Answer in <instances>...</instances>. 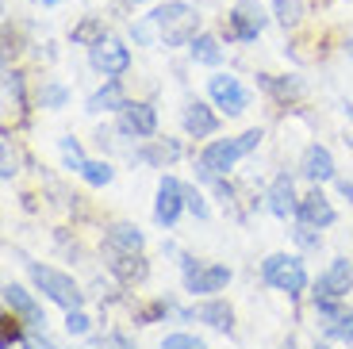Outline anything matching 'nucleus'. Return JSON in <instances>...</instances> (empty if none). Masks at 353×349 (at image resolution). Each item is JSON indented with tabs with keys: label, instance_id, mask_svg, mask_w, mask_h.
<instances>
[{
	"label": "nucleus",
	"instance_id": "obj_1",
	"mask_svg": "<svg viewBox=\"0 0 353 349\" xmlns=\"http://www.w3.org/2000/svg\"><path fill=\"white\" fill-rule=\"evenodd\" d=\"M265 131L261 127H250V131H242L239 139H212L208 146L200 150V161H196V177L200 181H212V177H227L230 169L239 166V157L254 154L257 146H261Z\"/></svg>",
	"mask_w": 353,
	"mask_h": 349
},
{
	"label": "nucleus",
	"instance_id": "obj_2",
	"mask_svg": "<svg viewBox=\"0 0 353 349\" xmlns=\"http://www.w3.org/2000/svg\"><path fill=\"white\" fill-rule=\"evenodd\" d=\"M150 23L165 46H192V39L200 35V12L185 0L161 4L158 12H150Z\"/></svg>",
	"mask_w": 353,
	"mask_h": 349
},
{
	"label": "nucleus",
	"instance_id": "obj_3",
	"mask_svg": "<svg viewBox=\"0 0 353 349\" xmlns=\"http://www.w3.org/2000/svg\"><path fill=\"white\" fill-rule=\"evenodd\" d=\"M261 280L284 296H300L307 288V269L296 253H269L261 261Z\"/></svg>",
	"mask_w": 353,
	"mask_h": 349
},
{
	"label": "nucleus",
	"instance_id": "obj_4",
	"mask_svg": "<svg viewBox=\"0 0 353 349\" xmlns=\"http://www.w3.org/2000/svg\"><path fill=\"white\" fill-rule=\"evenodd\" d=\"M27 272H31V280H35V288L46 292V299L58 307H65V311H73V307L85 303V292L77 288V280L65 277V272L50 269V265H39V261H27Z\"/></svg>",
	"mask_w": 353,
	"mask_h": 349
},
{
	"label": "nucleus",
	"instance_id": "obj_5",
	"mask_svg": "<svg viewBox=\"0 0 353 349\" xmlns=\"http://www.w3.org/2000/svg\"><path fill=\"white\" fill-rule=\"evenodd\" d=\"M185 208H188V203H185V184L176 181V177H161L158 200H154V223L165 227V230H173Z\"/></svg>",
	"mask_w": 353,
	"mask_h": 349
},
{
	"label": "nucleus",
	"instance_id": "obj_6",
	"mask_svg": "<svg viewBox=\"0 0 353 349\" xmlns=\"http://www.w3.org/2000/svg\"><path fill=\"white\" fill-rule=\"evenodd\" d=\"M261 31H265L261 4H257V0H239V4H234V12H230V19H227V35L239 39V43H254Z\"/></svg>",
	"mask_w": 353,
	"mask_h": 349
},
{
	"label": "nucleus",
	"instance_id": "obj_7",
	"mask_svg": "<svg viewBox=\"0 0 353 349\" xmlns=\"http://www.w3.org/2000/svg\"><path fill=\"white\" fill-rule=\"evenodd\" d=\"M208 92H212L215 108H223L227 115H242L250 108V92L242 88V81L230 77V73H215V77L208 81Z\"/></svg>",
	"mask_w": 353,
	"mask_h": 349
},
{
	"label": "nucleus",
	"instance_id": "obj_8",
	"mask_svg": "<svg viewBox=\"0 0 353 349\" xmlns=\"http://www.w3.org/2000/svg\"><path fill=\"white\" fill-rule=\"evenodd\" d=\"M88 61H92V70L104 73V77H119V73L131 70V50H127L119 39H104V43L88 46Z\"/></svg>",
	"mask_w": 353,
	"mask_h": 349
},
{
	"label": "nucleus",
	"instance_id": "obj_9",
	"mask_svg": "<svg viewBox=\"0 0 353 349\" xmlns=\"http://www.w3.org/2000/svg\"><path fill=\"white\" fill-rule=\"evenodd\" d=\"M353 292V265L350 257H334L327 272L315 280V299H345Z\"/></svg>",
	"mask_w": 353,
	"mask_h": 349
},
{
	"label": "nucleus",
	"instance_id": "obj_10",
	"mask_svg": "<svg viewBox=\"0 0 353 349\" xmlns=\"http://www.w3.org/2000/svg\"><path fill=\"white\" fill-rule=\"evenodd\" d=\"M4 307H8L12 315H19V319H23L27 326H39V330H43L46 326V315H43V307H39V299L31 296V292L23 288V284H4Z\"/></svg>",
	"mask_w": 353,
	"mask_h": 349
},
{
	"label": "nucleus",
	"instance_id": "obj_11",
	"mask_svg": "<svg viewBox=\"0 0 353 349\" xmlns=\"http://www.w3.org/2000/svg\"><path fill=\"white\" fill-rule=\"evenodd\" d=\"M334 219H338L334 203H330L327 196L319 192V184H315V192H307V196L300 200L296 223H307V227H315V230H327V227H334Z\"/></svg>",
	"mask_w": 353,
	"mask_h": 349
},
{
	"label": "nucleus",
	"instance_id": "obj_12",
	"mask_svg": "<svg viewBox=\"0 0 353 349\" xmlns=\"http://www.w3.org/2000/svg\"><path fill=\"white\" fill-rule=\"evenodd\" d=\"M119 131L134 134V139H154V131H158V112H154V104H131L127 100V108L119 112Z\"/></svg>",
	"mask_w": 353,
	"mask_h": 349
},
{
	"label": "nucleus",
	"instance_id": "obj_13",
	"mask_svg": "<svg viewBox=\"0 0 353 349\" xmlns=\"http://www.w3.org/2000/svg\"><path fill=\"white\" fill-rule=\"evenodd\" d=\"M230 284V269L227 265H200L196 272L185 277V292L188 296H215Z\"/></svg>",
	"mask_w": 353,
	"mask_h": 349
},
{
	"label": "nucleus",
	"instance_id": "obj_14",
	"mask_svg": "<svg viewBox=\"0 0 353 349\" xmlns=\"http://www.w3.org/2000/svg\"><path fill=\"white\" fill-rule=\"evenodd\" d=\"M300 173L307 177L311 184H327V181H334V154H330L327 146H319V142H311L307 150H303V157H300Z\"/></svg>",
	"mask_w": 353,
	"mask_h": 349
},
{
	"label": "nucleus",
	"instance_id": "obj_15",
	"mask_svg": "<svg viewBox=\"0 0 353 349\" xmlns=\"http://www.w3.org/2000/svg\"><path fill=\"white\" fill-rule=\"evenodd\" d=\"M265 208L273 211L276 219H288L300 211V196H296V184H292L288 173H281L273 184H269V192H265Z\"/></svg>",
	"mask_w": 353,
	"mask_h": 349
},
{
	"label": "nucleus",
	"instance_id": "obj_16",
	"mask_svg": "<svg viewBox=\"0 0 353 349\" xmlns=\"http://www.w3.org/2000/svg\"><path fill=\"white\" fill-rule=\"evenodd\" d=\"M181 127H185V134H192V139H212V134L219 131V119H215V112L208 104L192 100V104H185V112H181Z\"/></svg>",
	"mask_w": 353,
	"mask_h": 349
},
{
	"label": "nucleus",
	"instance_id": "obj_17",
	"mask_svg": "<svg viewBox=\"0 0 353 349\" xmlns=\"http://www.w3.org/2000/svg\"><path fill=\"white\" fill-rule=\"evenodd\" d=\"M142 246H146V238L134 223H115L104 235V253H142Z\"/></svg>",
	"mask_w": 353,
	"mask_h": 349
},
{
	"label": "nucleus",
	"instance_id": "obj_18",
	"mask_svg": "<svg viewBox=\"0 0 353 349\" xmlns=\"http://www.w3.org/2000/svg\"><path fill=\"white\" fill-rule=\"evenodd\" d=\"M108 269L123 280V284H139V280L150 277V265H146L142 253H108Z\"/></svg>",
	"mask_w": 353,
	"mask_h": 349
},
{
	"label": "nucleus",
	"instance_id": "obj_19",
	"mask_svg": "<svg viewBox=\"0 0 353 349\" xmlns=\"http://www.w3.org/2000/svg\"><path fill=\"white\" fill-rule=\"evenodd\" d=\"M185 319L208 323L212 330H230V326H234V311H230V303H223V299H208V303H196L192 311L185 315Z\"/></svg>",
	"mask_w": 353,
	"mask_h": 349
},
{
	"label": "nucleus",
	"instance_id": "obj_20",
	"mask_svg": "<svg viewBox=\"0 0 353 349\" xmlns=\"http://www.w3.org/2000/svg\"><path fill=\"white\" fill-rule=\"evenodd\" d=\"M123 108H127L123 85H119L115 77H108V85H104V88H97V92L88 97L85 112H88V115H100V112H123Z\"/></svg>",
	"mask_w": 353,
	"mask_h": 349
},
{
	"label": "nucleus",
	"instance_id": "obj_21",
	"mask_svg": "<svg viewBox=\"0 0 353 349\" xmlns=\"http://www.w3.org/2000/svg\"><path fill=\"white\" fill-rule=\"evenodd\" d=\"M139 161H146V166H165V161H176L181 157V142H154V146L139 150Z\"/></svg>",
	"mask_w": 353,
	"mask_h": 349
},
{
	"label": "nucleus",
	"instance_id": "obj_22",
	"mask_svg": "<svg viewBox=\"0 0 353 349\" xmlns=\"http://www.w3.org/2000/svg\"><path fill=\"white\" fill-rule=\"evenodd\" d=\"M188 50H192V61H200V66H219L223 61V46L212 35H196Z\"/></svg>",
	"mask_w": 353,
	"mask_h": 349
},
{
	"label": "nucleus",
	"instance_id": "obj_23",
	"mask_svg": "<svg viewBox=\"0 0 353 349\" xmlns=\"http://www.w3.org/2000/svg\"><path fill=\"white\" fill-rule=\"evenodd\" d=\"M261 88H265V92H273L276 100H296L303 92V85L296 77H281V81H276V77H269V73H261Z\"/></svg>",
	"mask_w": 353,
	"mask_h": 349
},
{
	"label": "nucleus",
	"instance_id": "obj_24",
	"mask_svg": "<svg viewBox=\"0 0 353 349\" xmlns=\"http://www.w3.org/2000/svg\"><path fill=\"white\" fill-rule=\"evenodd\" d=\"M104 39H108L104 35V23H100L97 16H88L81 27H73V43H77V46H97V43H104Z\"/></svg>",
	"mask_w": 353,
	"mask_h": 349
},
{
	"label": "nucleus",
	"instance_id": "obj_25",
	"mask_svg": "<svg viewBox=\"0 0 353 349\" xmlns=\"http://www.w3.org/2000/svg\"><path fill=\"white\" fill-rule=\"evenodd\" d=\"M81 181L92 184V188H104V184L115 181V169L108 166V161H88V166L81 169Z\"/></svg>",
	"mask_w": 353,
	"mask_h": 349
},
{
	"label": "nucleus",
	"instance_id": "obj_26",
	"mask_svg": "<svg viewBox=\"0 0 353 349\" xmlns=\"http://www.w3.org/2000/svg\"><path fill=\"white\" fill-rule=\"evenodd\" d=\"M273 16L284 27H296L303 19V0H273Z\"/></svg>",
	"mask_w": 353,
	"mask_h": 349
},
{
	"label": "nucleus",
	"instance_id": "obj_27",
	"mask_svg": "<svg viewBox=\"0 0 353 349\" xmlns=\"http://www.w3.org/2000/svg\"><path fill=\"white\" fill-rule=\"evenodd\" d=\"M58 146H62V161H65V169L81 173V169L88 166V157H85V150H81V142H77V139H62Z\"/></svg>",
	"mask_w": 353,
	"mask_h": 349
},
{
	"label": "nucleus",
	"instance_id": "obj_28",
	"mask_svg": "<svg viewBox=\"0 0 353 349\" xmlns=\"http://www.w3.org/2000/svg\"><path fill=\"white\" fill-rule=\"evenodd\" d=\"M39 100H43V108H65V104H70V88L58 85V81H50V85H43Z\"/></svg>",
	"mask_w": 353,
	"mask_h": 349
},
{
	"label": "nucleus",
	"instance_id": "obj_29",
	"mask_svg": "<svg viewBox=\"0 0 353 349\" xmlns=\"http://www.w3.org/2000/svg\"><path fill=\"white\" fill-rule=\"evenodd\" d=\"M65 330H70V338H85L92 330V323H88V315L81 307H73V311H65Z\"/></svg>",
	"mask_w": 353,
	"mask_h": 349
},
{
	"label": "nucleus",
	"instance_id": "obj_30",
	"mask_svg": "<svg viewBox=\"0 0 353 349\" xmlns=\"http://www.w3.org/2000/svg\"><path fill=\"white\" fill-rule=\"evenodd\" d=\"M161 349H208L196 334H185V330H176V334H165V341H161Z\"/></svg>",
	"mask_w": 353,
	"mask_h": 349
},
{
	"label": "nucleus",
	"instance_id": "obj_31",
	"mask_svg": "<svg viewBox=\"0 0 353 349\" xmlns=\"http://www.w3.org/2000/svg\"><path fill=\"white\" fill-rule=\"evenodd\" d=\"M4 97L23 104V77H19L16 70H4Z\"/></svg>",
	"mask_w": 353,
	"mask_h": 349
},
{
	"label": "nucleus",
	"instance_id": "obj_32",
	"mask_svg": "<svg viewBox=\"0 0 353 349\" xmlns=\"http://www.w3.org/2000/svg\"><path fill=\"white\" fill-rule=\"evenodd\" d=\"M92 349H134V341L127 338V334H119V330H112V334H104V338L97 341Z\"/></svg>",
	"mask_w": 353,
	"mask_h": 349
},
{
	"label": "nucleus",
	"instance_id": "obj_33",
	"mask_svg": "<svg viewBox=\"0 0 353 349\" xmlns=\"http://www.w3.org/2000/svg\"><path fill=\"white\" fill-rule=\"evenodd\" d=\"M0 150H4V169H0V177H4V181H12V177H16L19 173V161H16V150H12V142H8V134H4V146H0Z\"/></svg>",
	"mask_w": 353,
	"mask_h": 349
},
{
	"label": "nucleus",
	"instance_id": "obj_34",
	"mask_svg": "<svg viewBox=\"0 0 353 349\" xmlns=\"http://www.w3.org/2000/svg\"><path fill=\"white\" fill-rule=\"evenodd\" d=\"M330 338H345L353 346V315H342V319L330 323Z\"/></svg>",
	"mask_w": 353,
	"mask_h": 349
},
{
	"label": "nucleus",
	"instance_id": "obj_35",
	"mask_svg": "<svg viewBox=\"0 0 353 349\" xmlns=\"http://www.w3.org/2000/svg\"><path fill=\"white\" fill-rule=\"evenodd\" d=\"M23 349H54V341L46 338V334H39V326H31V330L23 334V341H19Z\"/></svg>",
	"mask_w": 353,
	"mask_h": 349
},
{
	"label": "nucleus",
	"instance_id": "obj_36",
	"mask_svg": "<svg viewBox=\"0 0 353 349\" xmlns=\"http://www.w3.org/2000/svg\"><path fill=\"white\" fill-rule=\"evenodd\" d=\"M185 203H188V211H192L196 219H208V203H203V196L196 192V188H188V184H185Z\"/></svg>",
	"mask_w": 353,
	"mask_h": 349
},
{
	"label": "nucleus",
	"instance_id": "obj_37",
	"mask_svg": "<svg viewBox=\"0 0 353 349\" xmlns=\"http://www.w3.org/2000/svg\"><path fill=\"white\" fill-rule=\"evenodd\" d=\"M296 242H300V246H307V250H315V246H319V235H315V227H307V223H300V227H296Z\"/></svg>",
	"mask_w": 353,
	"mask_h": 349
},
{
	"label": "nucleus",
	"instance_id": "obj_38",
	"mask_svg": "<svg viewBox=\"0 0 353 349\" xmlns=\"http://www.w3.org/2000/svg\"><path fill=\"white\" fill-rule=\"evenodd\" d=\"M338 192H342L345 200H353V181H338Z\"/></svg>",
	"mask_w": 353,
	"mask_h": 349
},
{
	"label": "nucleus",
	"instance_id": "obj_39",
	"mask_svg": "<svg viewBox=\"0 0 353 349\" xmlns=\"http://www.w3.org/2000/svg\"><path fill=\"white\" fill-rule=\"evenodd\" d=\"M345 50H350V58H353V39H350V46H345Z\"/></svg>",
	"mask_w": 353,
	"mask_h": 349
},
{
	"label": "nucleus",
	"instance_id": "obj_40",
	"mask_svg": "<svg viewBox=\"0 0 353 349\" xmlns=\"http://www.w3.org/2000/svg\"><path fill=\"white\" fill-rule=\"evenodd\" d=\"M315 349H330V346H327V341H323V346H315Z\"/></svg>",
	"mask_w": 353,
	"mask_h": 349
},
{
	"label": "nucleus",
	"instance_id": "obj_41",
	"mask_svg": "<svg viewBox=\"0 0 353 349\" xmlns=\"http://www.w3.org/2000/svg\"><path fill=\"white\" fill-rule=\"evenodd\" d=\"M284 349H292V341H288V346H284Z\"/></svg>",
	"mask_w": 353,
	"mask_h": 349
},
{
	"label": "nucleus",
	"instance_id": "obj_42",
	"mask_svg": "<svg viewBox=\"0 0 353 349\" xmlns=\"http://www.w3.org/2000/svg\"><path fill=\"white\" fill-rule=\"evenodd\" d=\"M134 4H139V0H134Z\"/></svg>",
	"mask_w": 353,
	"mask_h": 349
}]
</instances>
